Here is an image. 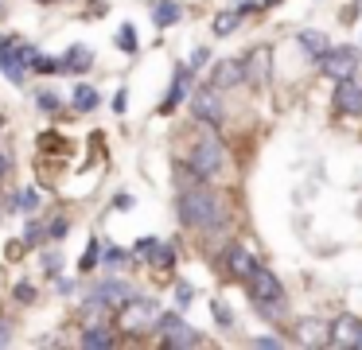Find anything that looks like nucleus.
Segmentation results:
<instances>
[{
    "label": "nucleus",
    "mask_w": 362,
    "mask_h": 350,
    "mask_svg": "<svg viewBox=\"0 0 362 350\" xmlns=\"http://www.w3.org/2000/svg\"><path fill=\"white\" fill-rule=\"evenodd\" d=\"M358 339H362V323L354 315H339L335 323H331V334H327L331 346L351 350V346H358Z\"/></svg>",
    "instance_id": "obj_10"
},
{
    "label": "nucleus",
    "mask_w": 362,
    "mask_h": 350,
    "mask_svg": "<svg viewBox=\"0 0 362 350\" xmlns=\"http://www.w3.org/2000/svg\"><path fill=\"white\" fill-rule=\"evenodd\" d=\"M152 261H156V269H172V264H175V249L172 245H160Z\"/></svg>",
    "instance_id": "obj_29"
},
{
    "label": "nucleus",
    "mask_w": 362,
    "mask_h": 350,
    "mask_svg": "<svg viewBox=\"0 0 362 350\" xmlns=\"http://www.w3.org/2000/svg\"><path fill=\"white\" fill-rule=\"evenodd\" d=\"M12 206H16V210H28V214H32V210L40 206V191H35V187H28V191H20Z\"/></svg>",
    "instance_id": "obj_25"
},
{
    "label": "nucleus",
    "mask_w": 362,
    "mask_h": 350,
    "mask_svg": "<svg viewBox=\"0 0 362 350\" xmlns=\"http://www.w3.org/2000/svg\"><path fill=\"white\" fill-rule=\"evenodd\" d=\"M183 8L175 4V0H156V8H152V23L156 28H172V23H180Z\"/></svg>",
    "instance_id": "obj_17"
},
{
    "label": "nucleus",
    "mask_w": 362,
    "mask_h": 350,
    "mask_svg": "<svg viewBox=\"0 0 362 350\" xmlns=\"http://www.w3.org/2000/svg\"><path fill=\"white\" fill-rule=\"evenodd\" d=\"M43 4H51V0H43Z\"/></svg>",
    "instance_id": "obj_43"
},
{
    "label": "nucleus",
    "mask_w": 362,
    "mask_h": 350,
    "mask_svg": "<svg viewBox=\"0 0 362 350\" xmlns=\"http://www.w3.org/2000/svg\"><path fill=\"white\" fill-rule=\"evenodd\" d=\"M113 206H117V210H133V194H117V199H113Z\"/></svg>",
    "instance_id": "obj_40"
},
{
    "label": "nucleus",
    "mask_w": 362,
    "mask_h": 350,
    "mask_svg": "<svg viewBox=\"0 0 362 350\" xmlns=\"http://www.w3.org/2000/svg\"><path fill=\"white\" fill-rule=\"evenodd\" d=\"M269 78V47H257V51L245 59V82L261 86Z\"/></svg>",
    "instance_id": "obj_15"
},
{
    "label": "nucleus",
    "mask_w": 362,
    "mask_h": 350,
    "mask_svg": "<svg viewBox=\"0 0 362 350\" xmlns=\"http://www.w3.org/2000/svg\"><path fill=\"white\" fill-rule=\"evenodd\" d=\"M331 327H323L320 319H300L296 323V339L304 342V346H320V342H327Z\"/></svg>",
    "instance_id": "obj_14"
},
{
    "label": "nucleus",
    "mask_w": 362,
    "mask_h": 350,
    "mask_svg": "<svg viewBox=\"0 0 362 350\" xmlns=\"http://www.w3.org/2000/svg\"><path fill=\"white\" fill-rule=\"evenodd\" d=\"M40 238H47V230H43L40 222H28V226H24V245H35Z\"/></svg>",
    "instance_id": "obj_31"
},
{
    "label": "nucleus",
    "mask_w": 362,
    "mask_h": 350,
    "mask_svg": "<svg viewBox=\"0 0 362 350\" xmlns=\"http://www.w3.org/2000/svg\"><path fill=\"white\" fill-rule=\"evenodd\" d=\"M206 59H211V51H206V47H195V54H191L187 66H191V70H199V66H206Z\"/></svg>",
    "instance_id": "obj_36"
},
{
    "label": "nucleus",
    "mask_w": 362,
    "mask_h": 350,
    "mask_svg": "<svg viewBox=\"0 0 362 350\" xmlns=\"http://www.w3.org/2000/svg\"><path fill=\"white\" fill-rule=\"evenodd\" d=\"M160 339H164L168 350H195L199 342H203V334H199L187 319H180L175 311H168V315H160Z\"/></svg>",
    "instance_id": "obj_6"
},
{
    "label": "nucleus",
    "mask_w": 362,
    "mask_h": 350,
    "mask_svg": "<svg viewBox=\"0 0 362 350\" xmlns=\"http://www.w3.org/2000/svg\"><path fill=\"white\" fill-rule=\"evenodd\" d=\"M191 300H195V292H191V284H180V288H175V303H180V308H187Z\"/></svg>",
    "instance_id": "obj_37"
},
{
    "label": "nucleus",
    "mask_w": 362,
    "mask_h": 350,
    "mask_svg": "<svg viewBox=\"0 0 362 350\" xmlns=\"http://www.w3.org/2000/svg\"><path fill=\"white\" fill-rule=\"evenodd\" d=\"M35 101H40V109H43V113H59V105H63V101H59V93H51V90H43Z\"/></svg>",
    "instance_id": "obj_28"
},
{
    "label": "nucleus",
    "mask_w": 362,
    "mask_h": 350,
    "mask_svg": "<svg viewBox=\"0 0 362 350\" xmlns=\"http://www.w3.org/2000/svg\"><path fill=\"white\" fill-rule=\"evenodd\" d=\"M66 230H71V222H66L63 214L47 222V238H51V241H63V238H66Z\"/></svg>",
    "instance_id": "obj_27"
},
{
    "label": "nucleus",
    "mask_w": 362,
    "mask_h": 350,
    "mask_svg": "<svg viewBox=\"0 0 362 350\" xmlns=\"http://www.w3.org/2000/svg\"><path fill=\"white\" fill-rule=\"evenodd\" d=\"M59 269H63V257H59V253H43V272H47V276H59Z\"/></svg>",
    "instance_id": "obj_33"
},
{
    "label": "nucleus",
    "mask_w": 362,
    "mask_h": 350,
    "mask_svg": "<svg viewBox=\"0 0 362 350\" xmlns=\"http://www.w3.org/2000/svg\"><path fill=\"white\" fill-rule=\"evenodd\" d=\"M180 222L191 230H222L226 226V199L206 183L180 191Z\"/></svg>",
    "instance_id": "obj_1"
},
{
    "label": "nucleus",
    "mask_w": 362,
    "mask_h": 350,
    "mask_svg": "<svg viewBox=\"0 0 362 350\" xmlns=\"http://www.w3.org/2000/svg\"><path fill=\"white\" fill-rule=\"evenodd\" d=\"M358 346H362V339H358Z\"/></svg>",
    "instance_id": "obj_44"
},
{
    "label": "nucleus",
    "mask_w": 362,
    "mask_h": 350,
    "mask_svg": "<svg viewBox=\"0 0 362 350\" xmlns=\"http://www.w3.org/2000/svg\"><path fill=\"white\" fill-rule=\"evenodd\" d=\"M16 300H20V303H32V300H35V288L28 284V280H20V284H16Z\"/></svg>",
    "instance_id": "obj_34"
},
{
    "label": "nucleus",
    "mask_w": 362,
    "mask_h": 350,
    "mask_svg": "<svg viewBox=\"0 0 362 350\" xmlns=\"http://www.w3.org/2000/svg\"><path fill=\"white\" fill-rule=\"evenodd\" d=\"M8 339H12V334H8V327H0V346H8Z\"/></svg>",
    "instance_id": "obj_41"
},
{
    "label": "nucleus",
    "mask_w": 362,
    "mask_h": 350,
    "mask_svg": "<svg viewBox=\"0 0 362 350\" xmlns=\"http://www.w3.org/2000/svg\"><path fill=\"white\" fill-rule=\"evenodd\" d=\"M300 43H304V51L315 54V59H323V54L331 51V47H327V35H323V31H300Z\"/></svg>",
    "instance_id": "obj_20"
},
{
    "label": "nucleus",
    "mask_w": 362,
    "mask_h": 350,
    "mask_svg": "<svg viewBox=\"0 0 362 350\" xmlns=\"http://www.w3.org/2000/svg\"><path fill=\"white\" fill-rule=\"evenodd\" d=\"M253 346H261V350H273V346H284L281 339H273V334H257V339H253Z\"/></svg>",
    "instance_id": "obj_38"
},
{
    "label": "nucleus",
    "mask_w": 362,
    "mask_h": 350,
    "mask_svg": "<svg viewBox=\"0 0 362 350\" xmlns=\"http://www.w3.org/2000/svg\"><path fill=\"white\" fill-rule=\"evenodd\" d=\"M117 327L129 334H148V331H160V311L152 300L144 296H129L117 311Z\"/></svg>",
    "instance_id": "obj_3"
},
{
    "label": "nucleus",
    "mask_w": 362,
    "mask_h": 350,
    "mask_svg": "<svg viewBox=\"0 0 362 350\" xmlns=\"http://www.w3.org/2000/svg\"><path fill=\"white\" fill-rule=\"evenodd\" d=\"M90 62H94V51H90V47H71L66 59H63V66L74 70V74H82V70H90Z\"/></svg>",
    "instance_id": "obj_18"
},
{
    "label": "nucleus",
    "mask_w": 362,
    "mask_h": 350,
    "mask_svg": "<svg viewBox=\"0 0 362 350\" xmlns=\"http://www.w3.org/2000/svg\"><path fill=\"white\" fill-rule=\"evenodd\" d=\"M211 311H214V319H218V327H230V323H234V311H230L226 303L214 300V303H211Z\"/></svg>",
    "instance_id": "obj_30"
},
{
    "label": "nucleus",
    "mask_w": 362,
    "mask_h": 350,
    "mask_svg": "<svg viewBox=\"0 0 362 350\" xmlns=\"http://www.w3.org/2000/svg\"><path fill=\"white\" fill-rule=\"evenodd\" d=\"M222 269H226L234 280H250V272L257 269V261L250 257V249H242V245H230L226 253H222Z\"/></svg>",
    "instance_id": "obj_12"
},
{
    "label": "nucleus",
    "mask_w": 362,
    "mask_h": 350,
    "mask_svg": "<svg viewBox=\"0 0 362 350\" xmlns=\"http://www.w3.org/2000/svg\"><path fill=\"white\" fill-rule=\"evenodd\" d=\"M218 86H203V90L191 93V113H195V121L211 124V129H222V121H226V109H222V98H218Z\"/></svg>",
    "instance_id": "obj_7"
},
{
    "label": "nucleus",
    "mask_w": 362,
    "mask_h": 350,
    "mask_svg": "<svg viewBox=\"0 0 362 350\" xmlns=\"http://www.w3.org/2000/svg\"><path fill=\"white\" fill-rule=\"evenodd\" d=\"M121 261H125V249H117V245L105 249V264H110V269H117Z\"/></svg>",
    "instance_id": "obj_35"
},
{
    "label": "nucleus",
    "mask_w": 362,
    "mask_h": 350,
    "mask_svg": "<svg viewBox=\"0 0 362 350\" xmlns=\"http://www.w3.org/2000/svg\"><path fill=\"white\" fill-rule=\"evenodd\" d=\"M320 66H323V74L335 78V82L354 78V70H358V47H331L320 59Z\"/></svg>",
    "instance_id": "obj_8"
},
{
    "label": "nucleus",
    "mask_w": 362,
    "mask_h": 350,
    "mask_svg": "<svg viewBox=\"0 0 362 350\" xmlns=\"http://www.w3.org/2000/svg\"><path fill=\"white\" fill-rule=\"evenodd\" d=\"M35 47L32 43H20V39H12V35H0V70L12 78V82H24V74H28V66L35 62Z\"/></svg>",
    "instance_id": "obj_5"
},
{
    "label": "nucleus",
    "mask_w": 362,
    "mask_h": 350,
    "mask_svg": "<svg viewBox=\"0 0 362 350\" xmlns=\"http://www.w3.org/2000/svg\"><path fill=\"white\" fill-rule=\"evenodd\" d=\"M125 101H129V93H125V90L113 93V109H117V113H125Z\"/></svg>",
    "instance_id": "obj_39"
},
{
    "label": "nucleus",
    "mask_w": 362,
    "mask_h": 350,
    "mask_svg": "<svg viewBox=\"0 0 362 350\" xmlns=\"http://www.w3.org/2000/svg\"><path fill=\"white\" fill-rule=\"evenodd\" d=\"M98 253H102V241H98V238H90V245H86V253H82V261H78V269H82V272H90V269H98Z\"/></svg>",
    "instance_id": "obj_24"
},
{
    "label": "nucleus",
    "mask_w": 362,
    "mask_h": 350,
    "mask_svg": "<svg viewBox=\"0 0 362 350\" xmlns=\"http://www.w3.org/2000/svg\"><path fill=\"white\" fill-rule=\"evenodd\" d=\"M245 288H250V303L261 311V315H265V319H281V311H284V284L276 280L273 269L257 264V269L250 272V280H245Z\"/></svg>",
    "instance_id": "obj_2"
},
{
    "label": "nucleus",
    "mask_w": 362,
    "mask_h": 350,
    "mask_svg": "<svg viewBox=\"0 0 362 350\" xmlns=\"http://www.w3.org/2000/svg\"><path fill=\"white\" fill-rule=\"evenodd\" d=\"M245 8H250V4L234 8V12H222L218 20H214V35H230V31L238 28V20H242V12H245Z\"/></svg>",
    "instance_id": "obj_22"
},
{
    "label": "nucleus",
    "mask_w": 362,
    "mask_h": 350,
    "mask_svg": "<svg viewBox=\"0 0 362 350\" xmlns=\"http://www.w3.org/2000/svg\"><path fill=\"white\" fill-rule=\"evenodd\" d=\"M156 249H160V241H156V238H141L133 253H136V257H156Z\"/></svg>",
    "instance_id": "obj_32"
},
{
    "label": "nucleus",
    "mask_w": 362,
    "mask_h": 350,
    "mask_svg": "<svg viewBox=\"0 0 362 350\" xmlns=\"http://www.w3.org/2000/svg\"><path fill=\"white\" fill-rule=\"evenodd\" d=\"M113 331L110 327H102V323H94V327H86V331H82V346H113Z\"/></svg>",
    "instance_id": "obj_19"
},
{
    "label": "nucleus",
    "mask_w": 362,
    "mask_h": 350,
    "mask_svg": "<svg viewBox=\"0 0 362 350\" xmlns=\"http://www.w3.org/2000/svg\"><path fill=\"white\" fill-rule=\"evenodd\" d=\"M117 47L125 54H136V28L133 23H121V31H117Z\"/></svg>",
    "instance_id": "obj_23"
},
{
    "label": "nucleus",
    "mask_w": 362,
    "mask_h": 350,
    "mask_svg": "<svg viewBox=\"0 0 362 350\" xmlns=\"http://www.w3.org/2000/svg\"><path fill=\"white\" fill-rule=\"evenodd\" d=\"M32 70H40V74H55V70H66L63 59H47V54H35Z\"/></svg>",
    "instance_id": "obj_26"
},
{
    "label": "nucleus",
    "mask_w": 362,
    "mask_h": 350,
    "mask_svg": "<svg viewBox=\"0 0 362 350\" xmlns=\"http://www.w3.org/2000/svg\"><path fill=\"white\" fill-rule=\"evenodd\" d=\"M335 109L343 117H362V82L358 78H343V82H335Z\"/></svg>",
    "instance_id": "obj_9"
},
{
    "label": "nucleus",
    "mask_w": 362,
    "mask_h": 350,
    "mask_svg": "<svg viewBox=\"0 0 362 350\" xmlns=\"http://www.w3.org/2000/svg\"><path fill=\"white\" fill-rule=\"evenodd\" d=\"M245 82V62L242 59H222L214 62L211 70V86H218V90H234V86Z\"/></svg>",
    "instance_id": "obj_11"
},
{
    "label": "nucleus",
    "mask_w": 362,
    "mask_h": 350,
    "mask_svg": "<svg viewBox=\"0 0 362 350\" xmlns=\"http://www.w3.org/2000/svg\"><path fill=\"white\" fill-rule=\"evenodd\" d=\"M187 90H191V66H175L172 90H168V98L160 101V113H172V109L180 105L183 98H187Z\"/></svg>",
    "instance_id": "obj_13"
},
{
    "label": "nucleus",
    "mask_w": 362,
    "mask_h": 350,
    "mask_svg": "<svg viewBox=\"0 0 362 350\" xmlns=\"http://www.w3.org/2000/svg\"><path fill=\"white\" fill-rule=\"evenodd\" d=\"M4 171H8V160H4V156H0V179H4Z\"/></svg>",
    "instance_id": "obj_42"
},
{
    "label": "nucleus",
    "mask_w": 362,
    "mask_h": 350,
    "mask_svg": "<svg viewBox=\"0 0 362 350\" xmlns=\"http://www.w3.org/2000/svg\"><path fill=\"white\" fill-rule=\"evenodd\" d=\"M94 296L105 300V303H125L129 296H133V288H129L125 280H102V284L94 288Z\"/></svg>",
    "instance_id": "obj_16"
},
{
    "label": "nucleus",
    "mask_w": 362,
    "mask_h": 350,
    "mask_svg": "<svg viewBox=\"0 0 362 350\" xmlns=\"http://www.w3.org/2000/svg\"><path fill=\"white\" fill-rule=\"evenodd\" d=\"M74 109H82V113H90V109H98V101H102V98H98V90H94V86H86V82H82V86H74Z\"/></svg>",
    "instance_id": "obj_21"
},
{
    "label": "nucleus",
    "mask_w": 362,
    "mask_h": 350,
    "mask_svg": "<svg viewBox=\"0 0 362 350\" xmlns=\"http://www.w3.org/2000/svg\"><path fill=\"white\" fill-rule=\"evenodd\" d=\"M187 163L203 179H214V175H222V171H226V148H222V140L214 136V132H211V136H199L195 148H191V160Z\"/></svg>",
    "instance_id": "obj_4"
}]
</instances>
